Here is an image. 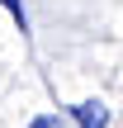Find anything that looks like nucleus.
I'll list each match as a JSON object with an SVG mask.
<instances>
[{"label": "nucleus", "mask_w": 123, "mask_h": 128, "mask_svg": "<svg viewBox=\"0 0 123 128\" xmlns=\"http://www.w3.org/2000/svg\"><path fill=\"white\" fill-rule=\"evenodd\" d=\"M71 124L76 128H109V109L100 100H81V104H71Z\"/></svg>", "instance_id": "nucleus-1"}, {"label": "nucleus", "mask_w": 123, "mask_h": 128, "mask_svg": "<svg viewBox=\"0 0 123 128\" xmlns=\"http://www.w3.org/2000/svg\"><path fill=\"white\" fill-rule=\"evenodd\" d=\"M0 5H5V14L19 24V33H28V14H24V0H0Z\"/></svg>", "instance_id": "nucleus-2"}, {"label": "nucleus", "mask_w": 123, "mask_h": 128, "mask_svg": "<svg viewBox=\"0 0 123 128\" xmlns=\"http://www.w3.org/2000/svg\"><path fill=\"white\" fill-rule=\"evenodd\" d=\"M28 128H62V124H57V114H38V119H33Z\"/></svg>", "instance_id": "nucleus-3"}]
</instances>
